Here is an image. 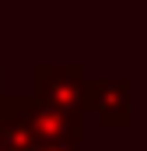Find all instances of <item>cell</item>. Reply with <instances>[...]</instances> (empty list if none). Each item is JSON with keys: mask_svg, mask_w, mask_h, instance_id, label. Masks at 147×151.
Wrapping results in <instances>:
<instances>
[{"mask_svg": "<svg viewBox=\"0 0 147 151\" xmlns=\"http://www.w3.org/2000/svg\"><path fill=\"white\" fill-rule=\"evenodd\" d=\"M84 67L81 63H35L32 67V99L60 113L84 116Z\"/></svg>", "mask_w": 147, "mask_h": 151, "instance_id": "cell-1", "label": "cell"}, {"mask_svg": "<svg viewBox=\"0 0 147 151\" xmlns=\"http://www.w3.org/2000/svg\"><path fill=\"white\" fill-rule=\"evenodd\" d=\"M84 109L109 130H123L133 123V91L123 77H88L84 84Z\"/></svg>", "mask_w": 147, "mask_h": 151, "instance_id": "cell-2", "label": "cell"}, {"mask_svg": "<svg viewBox=\"0 0 147 151\" xmlns=\"http://www.w3.org/2000/svg\"><path fill=\"white\" fill-rule=\"evenodd\" d=\"M25 116H28V123H32V130H35V137L42 141V144L81 148V141H84V116L39 106L32 95H25Z\"/></svg>", "mask_w": 147, "mask_h": 151, "instance_id": "cell-3", "label": "cell"}, {"mask_svg": "<svg viewBox=\"0 0 147 151\" xmlns=\"http://www.w3.org/2000/svg\"><path fill=\"white\" fill-rule=\"evenodd\" d=\"M42 141L35 137L28 116H25V95H4V116H0V151H39Z\"/></svg>", "mask_w": 147, "mask_h": 151, "instance_id": "cell-4", "label": "cell"}, {"mask_svg": "<svg viewBox=\"0 0 147 151\" xmlns=\"http://www.w3.org/2000/svg\"><path fill=\"white\" fill-rule=\"evenodd\" d=\"M39 151H81V148H67V144H42Z\"/></svg>", "mask_w": 147, "mask_h": 151, "instance_id": "cell-5", "label": "cell"}, {"mask_svg": "<svg viewBox=\"0 0 147 151\" xmlns=\"http://www.w3.org/2000/svg\"><path fill=\"white\" fill-rule=\"evenodd\" d=\"M0 99H4V67H0Z\"/></svg>", "mask_w": 147, "mask_h": 151, "instance_id": "cell-6", "label": "cell"}, {"mask_svg": "<svg viewBox=\"0 0 147 151\" xmlns=\"http://www.w3.org/2000/svg\"><path fill=\"white\" fill-rule=\"evenodd\" d=\"M0 116H4V99H0Z\"/></svg>", "mask_w": 147, "mask_h": 151, "instance_id": "cell-7", "label": "cell"}]
</instances>
